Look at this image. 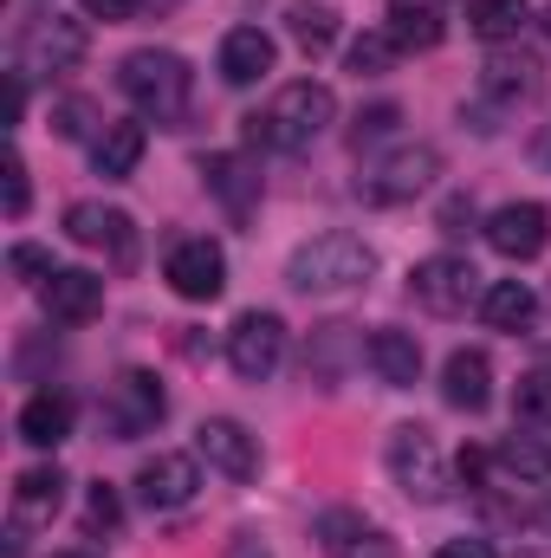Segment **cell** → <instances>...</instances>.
Here are the masks:
<instances>
[{
    "label": "cell",
    "mask_w": 551,
    "mask_h": 558,
    "mask_svg": "<svg viewBox=\"0 0 551 558\" xmlns=\"http://www.w3.org/2000/svg\"><path fill=\"white\" fill-rule=\"evenodd\" d=\"M441 397L454 403V410H487V397H493V364H487V351H454L448 357V371H441Z\"/></svg>",
    "instance_id": "ffe728a7"
},
{
    "label": "cell",
    "mask_w": 551,
    "mask_h": 558,
    "mask_svg": "<svg viewBox=\"0 0 551 558\" xmlns=\"http://www.w3.org/2000/svg\"><path fill=\"white\" fill-rule=\"evenodd\" d=\"M65 435H72V403H65V397H52V390L26 397V410H20V441H33V448H59Z\"/></svg>",
    "instance_id": "cb8c5ba5"
},
{
    "label": "cell",
    "mask_w": 551,
    "mask_h": 558,
    "mask_svg": "<svg viewBox=\"0 0 551 558\" xmlns=\"http://www.w3.org/2000/svg\"><path fill=\"white\" fill-rule=\"evenodd\" d=\"M188 59L182 52H162V46H143L131 52L124 65H118V92L137 105L143 118H156V124H175V118H188Z\"/></svg>",
    "instance_id": "3957f363"
},
{
    "label": "cell",
    "mask_w": 551,
    "mask_h": 558,
    "mask_svg": "<svg viewBox=\"0 0 551 558\" xmlns=\"http://www.w3.org/2000/svg\"><path fill=\"white\" fill-rule=\"evenodd\" d=\"M513 416L526 422V428H551V371L519 377V390H513Z\"/></svg>",
    "instance_id": "4dcf8cb0"
},
{
    "label": "cell",
    "mask_w": 551,
    "mask_h": 558,
    "mask_svg": "<svg viewBox=\"0 0 551 558\" xmlns=\"http://www.w3.org/2000/svg\"><path fill=\"white\" fill-rule=\"evenodd\" d=\"M228 558H273V553H267V546H260V539H254V533H241V539H234V546H228Z\"/></svg>",
    "instance_id": "ab89813d"
},
{
    "label": "cell",
    "mask_w": 551,
    "mask_h": 558,
    "mask_svg": "<svg viewBox=\"0 0 551 558\" xmlns=\"http://www.w3.org/2000/svg\"><path fill=\"white\" fill-rule=\"evenodd\" d=\"M118 520H124V507H118V494L98 481V487H91V507H85V533H118Z\"/></svg>",
    "instance_id": "836d02e7"
},
{
    "label": "cell",
    "mask_w": 551,
    "mask_h": 558,
    "mask_svg": "<svg viewBox=\"0 0 551 558\" xmlns=\"http://www.w3.org/2000/svg\"><path fill=\"white\" fill-rule=\"evenodd\" d=\"M149 7H175V0H149Z\"/></svg>",
    "instance_id": "7bdbcfd3"
},
{
    "label": "cell",
    "mask_w": 551,
    "mask_h": 558,
    "mask_svg": "<svg viewBox=\"0 0 551 558\" xmlns=\"http://www.w3.org/2000/svg\"><path fill=\"white\" fill-rule=\"evenodd\" d=\"M162 279H169L182 299H195V305L221 299V292H228V254H221V241H208V234L175 241L169 260H162Z\"/></svg>",
    "instance_id": "ba28073f"
},
{
    "label": "cell",
    "mask_w": 551,
    "mask_h": 558,
    "mask_svg": "<svg viewBox=\"0 0 551 558\" xmlns=\"http://www.w3.org/2000/svg\"><path fill=\"white\" fill-rule=\"evenodd\" d=\"M532 72H539V65H532L526 52H519V59H487V72H480V98L506 111V105H519V98H532V85H539Z\"/></svg>",
    "instance_id": "484cf974"
},
{
    "label": "cell",
    "mask_w": 551,
    "mask_h": 558,
    "mask_svg": "<svg viewBox=\"0 0 551 558\" xmlns=\"http://www.w3.org/2000/svg\"><path fill=\"white\" fill-rule=\"evenodd\" d=\"M370 274H377L370 241H364V234H344V228L311 234V241L292 247V260H285V286H292V292H351V286H364Z\"/></svg>",
    "instance_id": "7a4b0ae2"
},
{
    "label": "cell",
    "mask_w": 551,
    "mask_h": 558,
    "mask_svg": "<svg viewBox=\"0 0 551 558\" xmlns=\"http://www.w3.org/2000/svg\"><path fill=\"white\" fill-rule=\"evenodd\" d=\"M383 461H390V481L421 500V507H434V500H448V461H441V448H434V435L428 428H390V441H383Z\"/></svg>",
    "instance_id": "277c9868"
},
{
    "label": "cell",
    "mask_w": 551,
    "mask_h": 558,
    "mask_svg": "<svg viewBox=\"0 0 551 558\" xmlns=\"http://www.w3.org/2000/svg\"><path fill=\"white\" fill-rule=\"evenodd\" d=\"M7 267H13L20 279H39V286L59 274V267H52V254H46V247H33V241H20V247L7 254Z\"/></svg>",
    "instance_id": "e575fe53"
},
{
    "label": "cell",
    "mask_w": 551,
    "mask_h": 558,
    "mask_svg": "<svg viewBox=\"0 0 551 558\" xmlns=\"http://www.w3.org/2000/svg\"><path fill=\"white\" fill-rule=\"evenodd\" d=\"M52 558H98V553H85V546H78V553H52Z\"/></svg>",
    "instance_id": "60d3db41"
},
{
    "label": "cell",
    "mask_w": 551,
    "mask_h": 558,
    "mask_svg": "<svg viewBox=\"0 0 551 558\" xmlns=\"http://www.w3.org/2000/svg\"><path fill=\"white\" fill-rule=\"evenodd\" d=\"M273 59H279V46H273V33H260V26H234L221 39V78L228 85H260L273 72Z\"/></svg>",
    "instance_id": "ac0fdd59"
},
{
    "label": "cell",
    "mask_w": 551,
    "mask_h": 558,
    "mask_svg": "<svg viewBox=\"0 0 551 558\" xmlns=\"http://www.w3.org/2000/svg\"><path fill=\"white\" fill-rule=\"evenodd\" d=\"M364 357L390 390H415V377H421V344H415V331H396V325H377L364 338Z\"/></svg>",
    "instance_id": "e0dca14e"
},
{
    "label": "cell",
    "mask_w": 551,
    "mask_h": 558,
    "mask_svg": "<svg viewBox=\"0 0 551 558\" xmlns=\"http://www.w3.org/2000/svg\"><path fill=\"white\" fill-rule=\"evenodd\" d=\"M434 558H500V553H493V539H448Z\"/></svg>",
    "instance_id": "f35d334b"
},
{
    "label": "cell",
    "mask_w": 551,
    "mask_h": 558,
    "mask_svg": "<svg viewBox=\"0 0 551 558\" xmlns=\"http://www.w3.org/2000/svg\"><path fill=\"white\" fill-rule=\"evenodd\" d=\"M52 131H59V137H91V131H98V105H91V98H59V105H52Z\"/></svg>",
    "instance_id": "1f68e13d"
},
{
    "label": "cell",
    "mask_w": 551,
    "mask_h": 558,
    "mask_svg": "<svg viewBox=\"0 0 551 558\" xmlns=\"http://www.w3.org/2000/svg\"><path fill=\"white\" fill-rule=\"evenodd\" d=\"M65 234H72L78 247H105L118 267H131V260H137V228H131V215H124V208L72 202V208H65Z\"/></svg>",
    "instance_id": "8fae6325"
},
{
    "label": "cell",
    "mask_w": 551,
    "mask_h": 558,
    "mask_svg": "<svg viewBox=\"0 0 551 558\" xmlns=\"http://www.w3.org/2000/svg\"><path fill=\"white\" fill-rule=\"evenodd\" d=\"M434 175H441V156H434L428 143H403V149H390L383 162L364 169L357 195L377 202V208H396V202H415L421 189H434Z\"/></svg>",
    "instance_id": "5b68a950"
},
{
    "label": "cell",
    "mask_w": 551,
    "mask_h": 558,
    "mask_svg": "<svg viewBox=\"0 0 551 558\" xmlns=\"http://www.w3.org/2000/svg\"><path fill=\"white\" fill-rule=\"evenodd\" d=\"M461 221H474V202H467V195H454V202H441V234H467Z\"/></svg>",
    "instance_id": "74e56055"
},
{
    "label": "cell",
    "mask_w": 551,
    "mask_h": 558,
    "mask_svg": "<svg viewBox=\"0 0 551 558\" xmlns=\"http://www.w3.org/2000/svg\"><path fill=\"white\" fill-rule=\"evenodd\" d=\"M551 241V208L546 202H506L487 215V247L506 260H539Z\"/></svg>",
    "instance_id": "30bf717a"
},
{
    "label": "cell",
    "mask_w": 551,
    "mask_h": 558,
    "mask_svg": "<svg viewBox=\"0 0 551 558\" xmlns=\"http://www.w3.org/2000/svg\"><path fill=\"white\" fill-rule=\"evenodd\" d=\"M493 461L519 481H551V441H539V435H506L493 448Z\"/></svg>",
    "instance_id": "f1b7e54d"
},
{
    "label": "cell",
    "mask_w": 551,
    "mask_h": 558,
    "mask_svg": "<svg viewBox=\"0 0 551 558\" xmlns=\"http://www.w3.org/2000/svg\"><path fill=\"white\" fill-rule=\"evenodd\" d=\"M201 182H208V195H221V208L234 215V221H247L254 208H260V169L247 162V156H208L201 162Z\"/></svg>",
    "instance_id": "2e32d148"
},
{
    "label": "cell",
    "mask_w": 551,
    "mask_h": 558,
    "mask_svg": "<svg viewBox=\"0 0 551 558\" xmlns=\"http://www.w3.org/2000/svg\"><path fill=\"white\" fill-rule=\"evenodd\" d=\"M143 149H149V131L124 118V124H105V131L91 137V162H98L105 182H124V175H137Z\"/></svg>",
    "instance_id": "44dd1931"
},
{
    "label": "cell",
    "mask_w": 551,
    "mask_h": 558,
    "mask_svg": "<svg viewBox=\"0 0 551 558\" xmlns=\"http://www.w3.org/2000/svg\"><path fill=\"white\" fill-rule=\"evenodd\" d=\"M195 454H201L215 474H228V481H254V474H260V441H254L234 416L201 422V428H195Z\"/></svg>",
    "instance_id": "7c38bea8"
},
{
    "label": "cell",
    "mask_w": 551,
    "mask_h": 558,
    "mask_svg": "<svg viewBox=\"0 0 551 558\" xmlns=\"http://www.w3.org/2000/svg\"><path fill=\"white\" fill-rule=\"evenodd\" d=\"M26 202H33V189H26V162H20V156H7V215L20 221V215H26Z\"/></svg>",
    "instance_id": "d590c367"
},
{
    "label": "cell",
    "mask_w": 551,
    "mask_h": 558,
    "mask_svg": "<svg viewBox=\"0 0 551 558\" xmlns=\"http://www.w3.org/2000/svg\"><path fill=\"white\" fill-rule=\"evenodd\" d=\"M546 39H551V7H546Z\"/></svg>",
    "instance_id": "b9f144b4"
},
{
    "label": "cell",
    "mask_w": 551,
    "mask_h": 558,
    "mask_svg": "<svg viewBox=\"0 0 551 558\" xmlns=\"http://www.w3.org/2000/svg\"><path fill=\"white\" fill-rule=\"evenodd\" d=\"M39 305L52 325H91L105 312V279L85 274V267H59V274L39 286Z\"/></svg>",
    "instance_id": "9a60e30c"
},
{
    "label": "cell",
    "mask_w": 551,
    "mask_h": 558,
    "mask_svg": "<svg viewBox=\"0 0 551 558\" xmlns=\"http://www.w3.org/2000/svg\"><path fill=\"white\" fill-rule=\"evenodd\" d=\"M526 20H532V7H526V0H467V26H474L487 46L519 39V33H526Z\"/></svg>",
    "instance_id": "4316f807"
},
{
    "label": "cell",
    "mask_w": 551,
    "mask_h": 558,
    "mask_svg": "<svg viewBox=\"0 0 551 558\" xmlns=\"http://www.w3.org/2000/svg\"><path fill=\"white\" fill-rule=\"evenodd\" d=\"M396 124H403V111H396V105H370V111H357L351 143H357V149H364V143H383V137H396Z\"/></svg>",
    "instance_id": "d6a6232c"
},
{
    "label": "cell",
    "mask_w": 551,
    "mask_h": 558,
    "mask_svg": "<svg viewBox=\"0 0 551 558\" xmlns=\"http://www.w3.org/2000/svg\"><path fill=\"white\" fill-rule=\"evenodd\" d=\"M331 118H338L331 85L298 78V85H279L273 105L254 111V118H241V124H247V143H254V149H285V156H298V149H311V143L325 137Z\"/></svg>",
    "instance_id": "6da1fadb"
},
{
    "label": "cell",
    "mask_w": 551,
    "mask_h": 558,
    "mask_svg": "<svg viewBox=\"0 0 551 558\" xmlns=\"http://www.w3.org/2000/svg\"><path fill=\"white\" fill-rule=\"evenodd\" d=\"M480 318H487L493 331H526V325L539 318V292H532L526 279H493V286L480 292Z\"/></svg>",
    "instance_id": "7402d4cb"
},
{
    "label": "cell",
    "mask_w": 551,
    "mask_h": 558,
    "mask_svg": "<svg viewBox=\"0 0 551 558\" xmlns=\"http://www.w3.org/2000/svg\"><path fill=\"white\" fill-rule=\"evenodd\" d=\"M59 500H65V474H59V461H52V468H26V474L13 481V513H20V520H52Z\"/></svg>",
    "instance_id": "d4e9b609"
},
{
    "label": "cell",
    "mask_w": 551,
    "mask_h": 558,
    "mask_svg": "<svg viewBox=\"0 0 551 558\" xmlns=\"http://www.w3.org/2000/svg\"><path fill=\"white\" fill-rule=\"evenodd\" d=\"M201 454H149L137 468V500L149 513H175V507H188L195 500V487H201V468H195Z\"/></svg>",
    "instance_id": "4fadbf2b"
},
{
    "label": "cell",
    "mask_w": 551,
    "mask_h": 558,
    "mask_svg": "<svg viewBox=\"0 0 551 558\" xmlns=\"http://www.w3.org/2000/svg\"><path fill=\"white\" fill-rule=\"evenodd\" d=\"M383 33H390L403 52H434L448 26H441V13H434V7H421V0H396V7H390V20H383Z\"/></svg>",
    "instance_id": "603a6c76"
},
{
    "label": "cell",
    "mask_w": 551,
    "mask_h": 558,
    "mask_svg": "<svg viewBox=\"0 0 551 558\" xmlns=\"http://www.w3.org/2000/svg\"><path fill=\"white\" fill-rule=\"evenodd\" d=\"M279 357H285V318H279V312H241L234 331H228V364H234V377L267 384L279 371Z\"/></svg>",
    "instance_id": "52a82bcc"
},
{
    "label": "cell",
    "mask_w": 551,
    "mask_h": 558,
    "mask_svg": "<svg viewBox=\"0 0 551 558\" xmlns=\"http://www.w3.org/2000/svg\"><path fill=\"white\" fill-rule=\"evenodd\" d=\"M85 26L78 20H33L26 26V39H20V72H72L78 59H85Z\"/></svg>",
    "instance_id": "5bb4252c"
},
{
    "label": "cell",
    "mask_w": 551,
    "mask_h": 558,
    "mask_svg": "<svg viewBox=\"0 0 551 558\" xmlns=\"http://www.w3.org/2000/svg\"><path fill=\"white\" fill-rule=\"evenodd\" d=\"M285 26H292V39H298V52H331L338 46V13L331 7H311V0H292V13H285Z\"/></svg>",
    "instance_id": "83f0119b"
},
{
    "label": "cell",
    "mask_w": 551,
    "mask_h": 558,
    "mask_svg": "<svg viewBox=\"0 0 551 558\" xmlns=\"http://www.w3.org/2000/svg\"><path fill=\"white\" fill-rule=\"evenodd\" d=\"M318 539H325L331 558H396L390 533H377L370 520H357V513H344V507H331V513L318 520Z\"/></svg>",
    "instance_id": "d6986e66"
},
{
    "label": "cell",
    "mask_w": 551,
    "mask_h": 558,
    "mask_svg": "<svg viewBox=\"0 0 551 558\" xmlns=\"http://www.w3.org/2000/svg\"><path fill=\"white\" fill-rule=\"evenodd\" d=\"M546 520H551V507H546Z\"/></svg>",
    "instance_id": "f6af8a7d"
},
{
    "label": "cell",
    "mask_w": 551,
    "mask_h": 558,
    "mask_svg": "<svg viewBox=\"0 0 551 558\" xmlns=\"http://www.w3.org/2000/svg\"><path fill=\"white\" fill-rule=\"evenodd\" d=\"M344 59H351V72H357V78H383V72L403 59V46H396L383 26H370V33H357V39H351V52H344Z\"/></svg>",
    "instance_id": "f546056e"
},
{
    "label": "cell",
    "mask_w": 551,
    "mask_h": 558,
    "mask_svg": "<svg viewBox=\"0 0 551 558\" xmlns=\"http://www.w3.org/2000/svg\"><path fill=\"white\" fill-rule=\"evenodd\" d=\"M78 7H85V20H111L118 26V20H137L143 0H78Z\"/></svg>",
    "instance_id": "8d00e7d4"
},
{
    "label": "cell",
    "mask_w": 551,
    "mask_h": 558,
    "mask_svg": "<svg viewBox=\"0 0 551 558\" xmlns=\"http://www.w3.org/2000/svg\"><path fill=\"white\" fill-rule=\"evenodd\" d=\"M409 292H415V305H421V312L454 318V312H467V305L480 299V274H474L461 254H428V260H415Z\"/></svg>",
    "instance_id": "8992f818"
},
{
    "label": "cell",
    "mask_w": 551,
    "mask_h": 558,
    "mask_svg": "<svg viewBox=\"0 0 551 558\" xmlns=\"http://www.w3.org/2000/svg\"><path fill=\"white\" fill-rule=\"evenodd\" d=\"M162 416H169V397H162V384H156L149 371H124V377L105 390V422H111V435H118V441L149 435Z\"/></svg>",
    "instance_id": "9c48e42d"
},
{
    "label": "cell",
    "mask_w": 551,
    "mask_h": 558,
    "mask_svg": "<svg viewBox=\"0 0 551 558\" xmlns=\"http://www.w3.org/2000/svg\"><path fill=\"white\" fill-rule=\"evenodd\" d=\"M421 7H434V0H421Z\"/></svg>",
    "instance_id": "ee69618b"
}]
</instances>
